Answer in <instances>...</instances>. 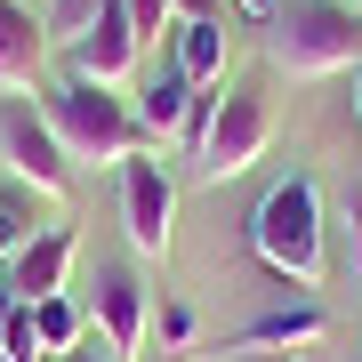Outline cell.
<instances>
[{"label": "cell", "mask_w": 362, "mask_h": 362, "mask_svg": "<svg viewBox=\"0 0 362 362\" xmlns=\"http://www.w3.org/2000/svg\"><path fill=\"white\" fill-rule=\"evenodd\" d=\"M266 65L290 81H322L362 65V16L346 0H282L266 16Z\"/></svg>", "instance_id": "6da1fadb"}, {"label": "cell", "mask_w": 362, "mask_h": 362, "mask_svg": "<svg viewBox=\"0 0 362 362\" xmlns=\"http://www.w3.org/2000/svg\"><path fill=\"white\" fill-rule=\"evenodd\" d=\"M250 250H258L282 282H298V290L322 282L330 242H322V194H314V177H282L258 209H250Z\"/></svg>", "instance_id": "7a4b0ae2"}, {"label": "cell", "mask_w": 362, "mask_h": 362, "mask_svg": "<svg viewBox=\"0 0 362 362\" xmlns=\"http://www.w3.org/2000/svg\"><path fill=\"white\" fill-rule=\"evenodd\" d=\"M40 113H49L57 145H65V161H97V169H121L129 153H145V129L137 113L121 105L113 89H97V81H57L49 97H40Z\"/></svg>", "instance_id": "3957f363"}, {"label": "cell", "mask_w": 362, "mask_h": 362, "mask_svg": "<svg viewBox=\"0 0 362 362\" xmlns=\"http://www.w3.org/2000/svg\"><path fill=\"white\" fill-rule=\"evenodd\" d=\"M266 145H274L266 89H258V81H233V89H218V113H209V137H202V153H194V177L202 185H226V177H242Z\"/></svg>", "instance_id": "277c9868"}, {"label": "cell", "mask_w": 362, "mask_h": 362, "mask_svg": "<svg viewBox=\"0 0 362 362\" xmlns=\"http://www.w3.org/2000/svg\"><path fill=\"white\" fill-rule=\"evenodd\" d=\"M0 161H8V177H25V185H40V194H57V202L73 194L65 145H57L49 113L25 105V97H0Z\"/></svg>", "instance_id": "5b68a950"}, {"label": "cell", "mask_w": 362, "mask_h": 362, "mask_svg": "<svg viewBox=\"0 0 362 362\" xmlns=\"http://www.w3.org/2000/svg\"><path fill=\"white\" fill-rule=\"evenodd\" d=\"M121 226H129V242L145 258H169V233H177V185H169L161 161L129 153L121 161Z\"/></svg>", "instance_id": "8992f818"}, {"label": "cell", "mask_w": 362, "mask_h": 362, "mask_svg": "<svg viewBox=\"0 0 362 362\" xmlns=\"http://www.w3.org/2000/svg\"><path fill=\"white\" fill-rule=\"evenodd\" d=\"M89 338L105 346V362H137V346H145V282H137L121 258H105V266H97Z\"/></svg>", "instance_id": "52a82bcc"}, {"label": "cell", "mask_w": 362, "mask_h": 362, "mask_svg": "<svg viewBox=\"0 0 362 362\" xmlns=\"http://www.w3.org/2000/svg\"><path fill=\"white\" fill-rule=\"evenodd\" d=\"M137 49H145V40H137V25H129V8L113 0V8L65 49V73H73V81H97V89H121V81L137 73Z\"/></svg>", "instance_id": "ba28073f"}, {"label": "cell", "mask_w": 362, "mask_h": 362, "mask_svg": "<svg viewBox=\"0 0 362 362\" xmlns=\"http://www.w3.org/2000/svg\"><path fill=\"white\" fill-rule=\"evenodd\" d=\"M73 258H81V233H73V226L33 233V242L8 258V290L25 298V306H33V298H57V290H65V274H73Z\"/></svg>", "instance_id": "9c48e42d"}, {"label": "cell", "mask_w": 362, "mask_h": 362, "mask_svg": "<svg viewBox=\"0 0 362 362\" xmlns=\"http://www.w3.org/2000/svg\"><path fill=\"white\" fill-rule=\"evenodd\" d=\"M194 97H202V89L177 73V57H169L161 73H145V89L129 97V113H137V129H145V137H185V121H194Z\"/></svg>", "instance_id": "30bf717a"}, {"label": "cell", "mask_w": 362, "mask_h": 362, "mask_svg": "<svg viewBox=\"0 0 362 362\" xmlns=\"http://www.w3.org/2000/svg\"><path fill=\"white\" fill-rule=\"evenodd\" d=\"M322 330H330L322 306H274V314H258V322H242L226 346L233 354H298V346H314Z\"/></svg>", "instance_id": "8fae6325"}, {"label": "cell", "mask_w": 362, "mask_h": 362, "mask_svg": "<svg viewBox=\"0 0 362 362\" xmlns=\"http://www.w3.org/2000/svg\"><path fill=\"white\" fill-rule=\"evenodd\" d=\"M49 81V33L16 0H0V89H40Z\"/></svg>", "instance_id": "7c38bea8"}, {"label": "cell", "mask_w": 362, "mask_h": 362, "mask_svg": "<svg viewBox=\"0 0 362 362\" xmlns=\"http://www.w3.org/2000/svg\"><path fill=\"white\" fill-rule=\"evenodd\" d=\"M177 73L194 81V89H218L226 81V25L218 16H177Z\"/></svg>", "instance_id": "4fadbf2b"}, {"label": "cell", "mask_w": 362, "mask_h": 362, "mask_svg": "<svg viewBox=\"0 0 362 362\" xmlns=\"http://www.w3.org/2000/svg\"><path fill=\"white\" fill-rule=\"evenodd\" d=\"M33 330H40L49 354H73L81 338H89V322H81V306H73L65 290H57V298H33Z\"/></svg>", "instance_id": "5bb4252c"}, {"label": "cell", "mask_w": 362, "mask_h": 362, "mask_svg": "<svg viewBox=\"0 0 362 362\" xmlns=\"http://www.w3.org/2000/svg\"><path fill=\"white\" fill-rule=\"evenodd\" d=\"M113 8V0H49V16H40V33H49V49H73L81 33L97 25V16Z\"/></svg>", "instance_id": "9a60e30c"}, {"label": "cell", "mask_w": 362, "mask_h": 362, "mask_svg": "<svg viewBox=\"0 0 362 362\" xmlns=\"http://www.w3.org/2000/svg\"><path fill=\"white\" fill-rule=\"evenodd\" d=\"M0 362H49V346H40L25 298H16V306H0Z\"/></svg>", "instance_id": "2e32d148"}, {"label": "cell", "mask_w": 362, "mask_h": 362, "mask_svg": "<svg viewBox=\"0 0 362 362\" xmlns=\"http://www.w3.org/2000/svg\"><path fill=\"white\" fill-rule=\"evenodd\" d=\"M121 8H129L137 40H161V33H177V0H121Z\"/></svg>", "instance_id": "e0dca14e"}, {"label": "cell", "mask_w": 362, "mask_h": 362, "mask_svg": "<svg viewBox=\"0 0 362 362\" xmlns=\"http://www.w3.org/2000/svg\"><path fill=\"white\" fill-rule=\"evenodd\" d=\"M25 242H33V233H25V218H16V209H0V258H16Z\"/></svg>", "instance_id": "ac0fdd59"}, {"label": "cell", "mask_w": 362, "mask_h": 362, "mask_svg": "<svg viewBox=\"0 0 362 362\" xmlns=\"http://www.w3.org/2000/svg\"><path fill=\"white\" fill-rule=\"evenodd\" d=\"M346 233H354V266H362V185L346 194Z\"/></svg>", "instance_id": "d6986e66"}, {"label": "cell", "mask_w": 362, "mask_h": 362, "mask_svg": "<svg viewBox=\"0 0 362 362\" xmlns=\"http://www.w3.org/2000/svg\"><path fill=\"white\" fill-rule=\"evenodd\" d=\"M233 8H242V16H258V25H266V16L282 8V0H233Z\"/></svg>", "instance_id": "ffe728a7"}, {"label": "cell", "mask_w": 362, "mask_h": 362, "mask_svg": "<svg viewBox=\"0 0 362 362\" xmlns=\"http://www.w3.org/2000/svg\"><path fill=\"white\" fill-rule=\"evenodd\" d=\"M177 16H218V0H177Z\"/></svg>", "instance_id": "44dd1931"}, {"label": "cell", "mask_w": 362, "mask_h": 362, "mask_svg": "<svg viewBox=\"0 0 362 362\" xmlns=\"http://www.w3.org/2000/svg\"><path fill=\"white\" fill-rule=\"evenodd\" d=\"M242 362H298V354H242Z\"/></svg>", "instance_id": "7402d4cb"}, {"label": "cell", "mask_w": 362, "mask_h": 362, "mask_svg": "<svg viewBox=\"0 0 362 362\" xmlns=\"http://www.w3.org/2000/svg\"><path fill=\"white\" fill-rule=\"evenodd\" d=\"M57 362H105V354H97V346H89V354H57Z\"/></svg>", "instance_id": "603a6c76"}, {"label": "cell", "mask_w": 362, "mask_h": 362, "mask_svg": "<svg viewBox=\"0 0 362 362\" xmlns=\"http://www.w3.org/2000/svg\"><path fill=\"white\" fill-rule=\"evenodd\" d=\"M354 113H362V73H354Z\"/></svg>", "instance_id": "cb8c5ba5"}]
</instances>
